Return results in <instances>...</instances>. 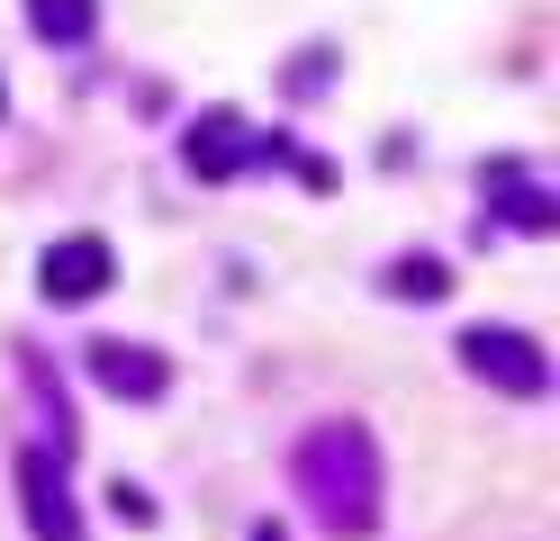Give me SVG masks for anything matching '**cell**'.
Returning a JSON list of instances; mask_svg holds the SVG:
<instances>
[{"instance_id": "obj_1", "label": "cell", "mask_w": 560, "mask_h": 541, "mask_svg": "<svg viewBox=\"0 0 560 541\" xmlns=\"http://www.w3.org/2000/svg\"><path fill=\"white\" fill-rule=\"evenodd\" d=\"M290 479H299L307 515H317L335 541L380 532V496H389V479H380V443H371V424H353V415L307 424V433H299V451H290Z\"/></svg>"}, {"instance_id": "obj_2", "label": "cell", "mask_w": 560, "mask_h": 541, "mask_svg": "<svg viewBox=\"0 0 560 541\" xmlns=\"http://www.w3.org/2000/svg\"><path fill=\"white\" fill-rule=\"evenodd\" d=\"M462 361H470V379L506 388V397H551V352L534 334H515V325H470Z\"/></svg>"}, {"instance_id": "obj_3", "label": "cell", "mask_w": 560, "mask_h": 541, "mask_svg": "<svg viewBox=\"0 0 560 541\" xmlns=\"http://www.w3.org/2000/svg\"><path fill=\"white\" fill-rule=\"evenodd\" d=\"M82 371L109 388L118 407H154V397L172 388V361H163L154 343H118V334H100V343L82 352Z\"/></svg>"}, {"instance_id": "obj_4", "label": "cell", "mask_w": 560, "mask_h": 541, "mask_svg": "<svg viewBox=\"0 0 560 541\" xmlns=\"http://www.w3.org/2000/svg\"><path fill=\"white\" fill-rule=\"evenodd\" d=\"M37 280H46V298H55V307H91L100 289L118 280V252L100 244V235H63V244H46Z\"/></svg>"}, {"instance_id": "obj_5", "label": "cell", "mask_w": 560, "mask_h": 541, "mask_svg": "<svg viewBox=\"0 0 560 541\" xmlns=\"http://www.w3.org/2000/svg\"><path fill=\"white\" fill-rule=\"evenodd\" d=\"M19 496H27V532L37 541H82V515H73V496H63V460L55 451L19 460Z\"/></svg>"}, {"instance_id": "obj_6", "label": "cell", "mask_w": 560, "mask_h": 541, "mask_svg": "<svg viewBox=\"0 0 560 541\" xmlns=\"http://www.w3.org/2000/svg\"><path fill=\"white\" fill-rule=\"evenodd\" d=\"M182 163H190L199 180H235L244 163H254V127H244L235 108H208V118L190 127V144H182Z\"/></svg>"}, {"instance_id": "obj_7", "label": "cell", "mask_w": 560, "mask_h": 541, "mask_svg": "<svg viewBox=\"0 0 560 541\" xmlns=\"http://www.w3.org/2000/svg\"><path fill=\"white\" fill-rule=\"evenodd\" d=\"M479 180H488V199H498V216H506L515 235H551V226H560V199H551V190H524V180H515V163L479 172Z\"/></svg>"}, {"instance_id": "obj_8", "label": "cell", "mask_w": 560, "mask_h": 541, "mask_svg": "<svg viewBox=\"0 0 560 541\" xmlns=\"http://www.w3.org/2000/svg\"><path fill=\"white\" fill-rule=\"evenodd\" d=\"M100 0H27V36L37 46H91Z\"/></svg>"}, {"instance_id": "obj_9", "label": "cell", "mask_w": 560, "mask_h": 541, "mask_svg": "<svg viewBox=\"0 0 560 541\" xmlns=\"http://www.w3.org/2000/svg\"><path fill=\"white\" fill-rule=\"evenodd\" d=\"M380 289H389V298H407V307H434V298H452V271L434 262V252H398V262L380 271Z\"/></svg>"}, {"instance_id": "obj_10", "label": "cell", "mask_w": 560, "mask_h": 541, "mask_svg": "<svg viewBox=\"0 0 560 541\" xmlns=\"http://www.w3.org/2000/svg\"><path fill=\"white\" fill-rule=\"evenodd\" d=\"M109 505H118V515H127V524H154V496H145V487H127V479L109 487Z\"/></svg>"}, {"instance_id": "obj_11", "label": "cell", "mask_w": 560, "mask_h": 541, "mask_svg": "<svg viewBox=\"0 0 560 541\" xmlns=\"http://www.w3.org/2000/svg\"><path fill=\"white\" fill-rule=\"evenodd\" d=\"M254 541H290V532H280V524H254Z\"/></svg>"}, {"instance_id": "obj_12", "label": "cell", "mask_w": 560, "mask_h": 541, "mask_svg": "<svg viewBox=\"0 0 560 541\" xmlns=\"http://www.w3.org/2000/svg\"><path fill=\"white\" fill-rule=\"evenodd\" d=\"M0 108H10V91H0Z\"/></svg>"}]
</instances>
